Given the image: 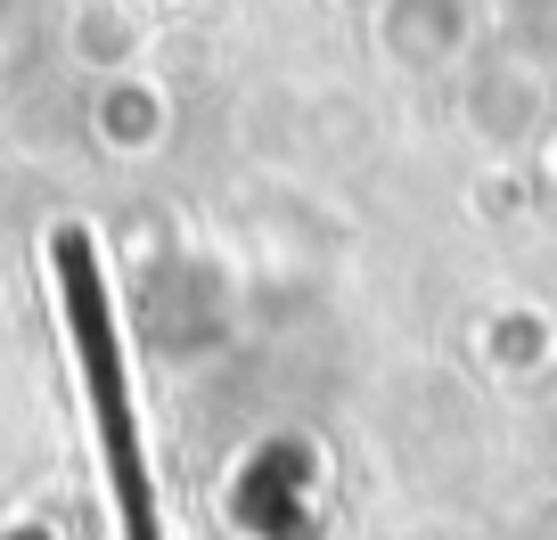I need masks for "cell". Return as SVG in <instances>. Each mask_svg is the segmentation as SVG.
<instances>
[{
  "mask_svg": "<svg viewBox=\"0 0 557 540\" xmlns=\"http://www.w3.org/2000/svg\"><path fill=\"white\" fill-rule=\"evenodd\" d=\"M74 336H83V385H90V410H99V451H107V475H115V507H123V540H164V516H157V484H148V459H139V426H132V401H123V352H115V328H107V303L90 287V271L74 262Z\"/></svg>",
  "mask_w": 557,
  "mask_h": 540,
  "instance_id": "1",
  "label": "cell"
}]
</instances>
